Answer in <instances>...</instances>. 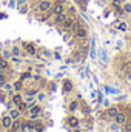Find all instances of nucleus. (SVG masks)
Masks as SVG:
<instances>
[{
    "label": "nucleus",
    "instance_id": "obj_22",
    "mask_svg": "<svg viewBox=\"0 0 131 132\" xmlns=\"http://www.w3.org/2000/svg\"><path fill=\"white\" fill-rule=\"evenodd\" d=\"M113 11H114V14H116L117 17H122V15H125V11H123V8H122V6L113 8Z\"/></svg>",
    "mask_w": 131,
    "mask_h": 132
},
{
    "label": "nucleus",
    "instance_id": "obj_13",
    "mask_svg": "<svg viewBox=\"0 0 131 132\" xmlns=\"http://www.w3.org/2000/svg\"><path fill=\"white\" fill-rule=\"evenodd\" d=\"M20 101H23V95H22L20 92H14V94L11 95V103H12L14 106H17Z\"/></svg>",
    "mask_w": 131,
    "mask_h": 132
},
{
    "label": "nucleus",
    "instance_id": "obj_7",
    "mask_svg": "<svg viewBox=\"0 0 131 132\" xmlns=\"http://www.w3.org/2000/svg\"><path fill=\"white\" fill-rule=\"evenodd\" d=\"M0 123H2V128H3V129H9L11 125H12V118L9 117V114H5V115H2V118H0Z\"/></svg>",
    "mask_w": 131,
    "mask_h": 132
},
{
    "label": "nucleus",
    "instance_id": "obj_19",
    "mask_svg": "<svg viewBox=\"0 0 131 132\" xmlns=\"http://www.w3.org/2000/svg\"><path fill=\"white\" fill-rule=\"evenodd\" d=\"M16 108H17V109H19V111H20L22 114H23L25 111H28V109H30V106H28V103H26L25 100H23V101H20V103H19V104L16 106Z\"/></svg>",
    "mask_w": 131,
    "mask_h": 132
},
{
    "label": "nucleus",
    "instance_id": "obj_2",
    "mask_svg": "<svg viewBox=\"0 0 131 132\" xmlns=\"http://www.w3.org/2000/svg\"><path fill=\"white\" fill-rule=\"evenodd\" d=\"M65 11H66V8H65L63 0H56V2H53V6H51L49 14H53V15H59V14H62V12H65Z\"/></svg>",
    "mask_w": 131,
    "mask_h": 132
},
{
    "label": "nucleus",
    "instance_id": "obj_35",
    "mask_svg": "<svg viewBox=\"0 0 131 132\" xmlns=\"http://www.w3.org/2000/svg\"><path fill=\"white\" fill-rule=\"evenodd\" d=\"M76 2H77V0H76Z\"/></svg>",
    "mask_w": 131,
    "mask_h": 132
},
{
    "label": "nucleus",
    "instance_id": "obj_5",
    "mask_svg": "<svg viewBox=\"0 0 131 132\" xmlns=\"http://www.w3.org/2000/svg\"><path fill=\"white\" fill-rule=\"evenodd\" d=\"M22 46H23L25 52H28L30 55H33V57H34V55H37V48H35V45H34V43H30V42H25V43H23Z\"/></svg>",
    "mask_w": 131,
    "mask_h": 132
},
{
    "label": "nucleus",
    "instance_id": "obj_28",
    "mask_svg": "<svg viewBox=\"0 0 131 132\" xmlns=\"http://www.w3.org/2000/svg\"><path fill=\"white\" fill-rule=\"evenodd\" d=\"M111 3V8H117V6H122V0H110Z\"/></svg>",
    "mask_w": 131,
    "mask_h": 132
},
{
    "label": "nucleus",
    "instance_id": "obj_18",
    "mask_svg": "<svg viewBox=\"0 0 131 132\" xmlns=\"http://www.w3.org/2000/svg\"><path fill=\"white\" fill-rule=\"evenodd\" d=\"M72 89H74L72 83H71L69 80H65V81H63V92H65V94H68V92H71Z\"/></svg>",
    "mask_w": 131,
    "mask_h": 132
},
{
    "label": "nucleus",
    "instance_id": "obj_32",
    "mask_svg": "<svg viewBox=\"0 0 131 132\" xmlns=\"http://www.w3.org/2000/svg\"><path fill=\"white\" fill-rule=\"evenodd\" d=\"M28 2H30V3H34V2H39V0H28Z\"/></svg>",
    "mask_w": 131,
    "mask_h": 132
},
{
    "label": "nucleus",
    "instance_id": "obj_14",
    "mask_svg": "<svg viewBox=\"0 0 131 132\" xmlns=\"http://www.w3.org/2000/svg\"><path fill=\"white\" fill-rule=\"evenodd\" d=\"M8 114H9V117H11L12 120H19V118H20V115H22V112H20L16 106H14V108H11Z\"/></svg>",
    "mask_w": 131,
    "mask_h": 132
},
{
    "label": "nucleus",
    "instance_id": "obj_33",
    "mask_svg": "<svg viewBox=\"0 0 131 132\" xmlns=\"http://www.w3.org/2000/svg\"><path fill=\"white\" fill-rule=\"evenodd\" d=\"M0 132H3V128H2V123H0Z\"/></svg>",
    "mask_w": 131,
    "mask_h": 132
},
{
    "label": "nucleus",
    "instance_id": "obj_30",
    "mask_svg": "<svg viewBox=\"0 0 131 132\" xmlns=\"http://www.w3.org/2000/svg\"><path fill=\"white\" fill-rule=\"evenodd\" d=\"M0 100H2V101H5V100H6V95H5V92H0Z\"/></svg>",
    "mask_w": 131,
    "mask_h": 132
},
{
    "label": "nucleus",
    "instance_id": "obj_31",
    "mask_svg": "<svg viewBox=\"0 0 131 132\" xmlns=\"http://www.w3.org/2000/svg\"><path fill=\"white\" fill-rule=\"evenodd\" d=\"M20 12H28V6H22V9H20Z\"/></svg>",
    "mask_w": 131,
    "mask_h": 132
},
{
    "label": "nucleus",
    "instance_id": "obj_6",
    "mask_svg": "<svg viewBox=\"0 0 131 132\" xmlns=\"http://www.w3.org/2000/svg\"><path fill=\"white\" fill-rule=\"evenodd\" d=\"M114 121H116V125H119V126H123V125L128 121V115H127V112H120V111H119V114L116 115Z\"/></svg>",
    "mask_w": 131,
    "mask_h": 132
},
{
    "label": "nucleus",
    "instance_id": "obj_4",
    "mask_svg": "<svg viewBox=\"0 0 131 132\" xmlns=\"http://www.w3.org/2000/svg\"><path fill=\"white\" fill-rule=\"evenodd\" d=\"M72 37H74L76 40H85V38L88 37V28H85V26L79 28L76 32H72Z\"/></svg>",
    "mask_w": 131,
    "mask_h": 132
},
{
    "label": "nucleus",
    "instance_id": "obj_16",
    "mask_svg": "<svg viewBox=\"0 0 131 132\" xmlns=\"http://www.w3.org/2000/svg\"><path fill=\"white\" fill-rule=\"evenodd\" d=\"M9 52H11L12 57H20V55H22V49H20V46H17V45H12Z\"/></svg>",
    "mask_w": 131,
    "mask_h": 132
},
{
    "label": "nucleus",
    "instance_id": "obj_29",
    "mask_svg": "<svg viewBox=\"0 0 131 132\" xmlns=\"http://www.w3.org/2000/svg\"><path fill=\"white\" fill-rule=\"evenodd\" d=\"M123 132H131V120H128V121L123 125Z\"/></svg>",
    "mask_w": 131,
    "mask_h": 132
},
{
    "label": "nucleus",
    "instance_id": "obj_12",
    "mask_svg": "<svg viewBox=\"0 0 131 132\" xmlns=\"http://www.w3.org/2000/svg\"><path fill=\"white\" fill-rule=\"evenodd\" d=\"M20 129H22V121L19 118V120H12V125H11V128L8 131L9 132H19Z\"/></svg>",
    "mask_w": 131,
    "mask_h": 132
},
{
    "label": "nucleus",
    "instance_id": "obj_23",
    "mask_svg": "<svg viewBox=\"0 0 131 132\" xmlns=\"http://www.w3.org/2000/svg\"><path fill=\"white\" fill-rule=\"evenodd\" d=\"M127 28H128V26H127V22H122V20H120V22H117V29H119L120 32H125V31H127Z\"/></svg>",
    "mask_w": 131,
    "mask_h": 132
},
{
    "label": "nucleus",
    "instance_id": "obj_27",
    "mask_svg": "<svg viewBox=\"0 0 131 132\" xmlns=\"http://www.w3.org/2000/svg\"><path fill=\"white\" fill-rule=\"evenodd\" d=\"M6 81H8V77H6V75H5V74L0 71V88H2V86L6 83Z\"/></svg>",
    "mask_w": 131,
    "mask_h": 132
},
{
    "label": "nucleus",
    "instance_id": "obj_11",
    "mask_svg": "<svg viewBox=\"0 0 131 132\" xmlns=\"http://www.w3.org/2000/svg\"><path fill=\"white\" fill-rule=\"evenodd\" d=\"M117 114H119V108H117V106H111V108L106 109V117H108L110 120H114Z\"/></svg>",
    "mask_w": 131,
    "mask_h": 132
},
{
    "label": "nucleus",
    "instance_id": "obj_25",
    "mask_svg": "<svg viewBox=\"0 0 131 132\" xmlns=\"http://www.w3.org/2000/svg\"><path fill=\"white\" fill-rule=\"evenodd\" d=\"M46 98V94H45V92H40V91H39V92H37V103H42V101H43V100Z\"/></svg>",
    "mask_w": 131,
    "mask_h": 132
},
{
    "label": "nucleus",
    "instance_id": "obj_9",
    "mask_svg": "<svg viewBox=\"0 0 131 132\" xmlns=\"http://www.w3.org/2000/svg\"><path fill=\"white\" fill-rule=\"evenodd\" d=\"M66 125L69 126V128H79V125H80V120L77 118V117H74V115H69L68 118H66Z\"/></svg>",
    "mask_w": 131,
    "mask_h": 132
},
{
    "label": "nucleus",
    "instance_id": "obj_3",
    "mask_svg": "<svg viewBox=\"0 0 131 132\" xmlns=\"http://www.w3.org/2000/svg\"><path fill=\"white\" fill-rule=\"evenodd\" d=\"M42 112H43V108H42V106H40L39 103H35V104H33V106L30 108V114H31V120H35V118H39Z\"/></svg>",
    "mask_w": 131,
    "mask_h": 132
},
{
    "label": "nucleus",
    "instance_id": "obj_10",
    "mask_svg": "<svg viewBox=\"0 0 131 132\" xmlns=\"http://www.w3.org/2000/svg\"><path fill=\"white\" fill-rule=\"evenodd\" d=\"M74 22H76L74 15H68V19L65 20V23L62 25V29H63V31H71V28H72Z\"/></svg>",
    "mask_w": 131,
    "mask_h": 132
},
{
    "label": "nucleus",
    "instance_id": "obj_24",
    "mask_svg": "<svg viewBox=\"0 0 131 132\" xmlns=\"http://www.w3.org/2000/svg\"><path fill=\"white\" fill-rule=\"evenodd\" d=\"M37 92H39V89H35V88L26 89V91H25V95H26V97H34V95H37Z\"/></svg>",
    "mask_w": 131,
    "mask_h": 132
},
{
    "label": "nucleus",
    "instance_id": "obj_1",
    "mask_svg": "<svg viewBox=\"0 0 131 132\" xmlns=\"http://www.w3.org/2000/svg\"><path fill=\"white\" fill-rule=\"evenodd\" d=\"M51 6H53V2L51 0H39L37 5H35V11L39 14H49Z\"/></svg>",
    "mask_w": 131,
    "mask_h": 132
},
{
    "label": "nucleus",
    "instance_id": "obj_15",
    "mask_svg": "<svg viewBox=\"0 0 131 132\" xmlns=\"http://www.w3.org/2000/svg\"><path fill=\"white\" fill-rule=\"evenodd\" d=\"M23 88H25V83H23L22 80H16V81L12 83V89H14V92H20V91H23Z\"/></svg>",
    "mask_w": 131,
    "mask_h": 132
},
{
    "label": "nucleus",
    "instance_id": "obj_8",
    "mask_svg": "<svg viewBox=\"0 0 131 132\" xmlns=\"http://www.w3.org/2000/svg\"><path fill=\"white\" fill-rule=\"evenodd\" d=\"M68 12H62V14H59V15H54V25H57V26H62L63 23H65V20L68 19Z\"/></svg>",
    "mask_w": 131,
    "mask_h": 132
},
{
    "label": "nucleus",
    "instance_id": "obj_17",
    "mask_svg": "<svg viewBox=\"0 0 131 132\" xmlns=\"http://www.w3.org/2000/svg\"><path fill=\"white\" fill-rule=\"evenodd\" d=\"M8 69H9V62L0 55V71H2V72H5V71H8Z\"/></svg>",
    "mask_w": 131,
    "mask_h": 132
},
{
    "label": "nucleus",
    "instance_id": "obj_34",
    "mask_svg": "<svg viewBox=\"0 0 131 132\" xmlns=\"http://www.w3.org/2000/svg\"><path fill=\"white\" fill-rule=\"evenodd\" d=\"M127 2H128V0H122V5H123V3H127Z\"/></svg>",
    "mask_w": 131,
    "mask_h": 132
},
{
    "label": "nucleus",
    "instance_id": "obj_21",
    "mask_svg": "<svg viewBox=\"0 0 131 132\" xmlns=\"http://www.w3.org/2000/svg\"><path fill=\"white\" fill-rule=\"evenodd\" d=\"M31 78V71H26V72H22L20 74V77H19V80H22L23 83L26 81V80H30Z\"/></svg>",
    "mask_w": 131,
    "mask_h": 132
},
{
    "label": "nucleus",
    "instance_id": "obj_20",
    "mask_svg": "<svg viewBox=\"0 0 131 132\" xmlns=\"http://www.w3.org/2000/svg\"><path fill=\"white\" fill-rule=\"evenodd\" d=\"M68 109H69V112H76V111L79 109V101H77V100H72V101L69 103Z\"/></svg>",
    "mask_w": 131,
    "mask_h": 132
},
{
    "label": "nucleus",
    "instance_id": "obj_26",
    "mask_svg": "<svg viewBox=\"0 0 131 132\" xmlns=\"http://www.w3.org/2000/svg\"><path fill=\"white\" fill-rule=\"evenodd\" d=\"M122 8H123V11H125V14H130V12H131V3H130V2H127V3H123V5H122Z\"/></svg>",
    "mask_w": 131,
    "mask_h": 132
}]
</instances>
